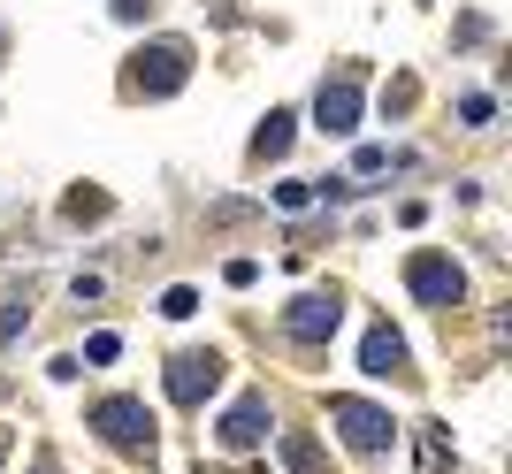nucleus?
Segmentation results:
<instances>
[{
	"label": "nucleus",
	"mask_w": 512,
	"mask_h": 474,
	"mask_svg": "<svg viewBox=\"0 0 512 474\" xmlns=\"http://www.w3.org/2000/svg\"><path fill=\"white\" fill-rule=\"evenodd\" d=\"M283 146H291V123H260V138H253L260 161H268V153H283Z\"/></svg>",
	"instance_id": "obj_10"
},
{
	"label": "nucleus",
	"mask_w": 512,
	"mask_h": 474,
	"mask_svg": "<svg viewBox=\"0 0 512 474\" xmlns=\"http://www.w3.org/2000/svg\"><path fill=\"white\" fill-rule=\"evenodd\" d=\"M314 123L329 130V138H352L360 130V77L344 69L337 85H321V100H314Z\"/></svg>",
	"instance_id": "obj_5"
},
{
	"label": "nucleus",
	"mask_w": 512,
	"mask_h": 474,
	"mask_svg": "<svg viewBox=\"0 0 512 474\" xmlns=\"http://www.w3.org/2000/svg\"><path fill=\"white\" fill-rule=\"evenodd\" d=\"M406 291H413V299H428V306H451L459 291H467V276H459L444 253H421V260L406 268Z\"/></svg>",
	"instance_id": "obj_6"
},
{
	"label": "nucleus",
	"mask_w": 512,
	"mask_h": 474,
	"mask_svg": "<svg viewBox=\"0 0 512 474\" xmlns=\"http://www.w3.org/2000/svg\"><path fill=\"white\" fill-rule=\"evenodd\" d=\"M39 474H46V467H39Z\"/></svg>",
	"instance_id": "obj_14"
},
{
	"label": "nucleus",
	"mask_w": 512,
	"mask_h": 474,
	"mask_svg": "<svg viewBox=\"0 0 512 474\" xmlns=\"http://www.w3.org/2000/svg\"><path fill=\"white\" fill-rule=\"evenodd\" d=\"M260 436H268V406H260V398H237L230 421H222V444L245 452V444H260Z\"/></svg>",
	"instance_id": "obj_8"
},
{
	"label": "nucleus",
	"mask_w": 512,
	"mask_h": 474,
	"mask_svg": "<svg viewBox=\"0 0 512 474\" xmlns=\"http://www.w3.org/2000/svg\"><path fill=\"white\" fill-rule=\"evenodd\" d=\"M115 352H123V337H107V329H100V337H92V345H85V367H107V360H115Z\"/></svg>",
	"instance_id": "obj_12"
},
{
	"label": "nucleus",
	"mask_w": 512,
	"mask_h": 474,
	"mask_svg": "<svg viewBox=\"0 0 512 474\" xmlns=\"http://www.w3.org/2000/svg\"><path fill=\"white\" fill-rule=\"evenodd\" d=\"M92 429H100L115 452H153V413H146V398H107V406L92 413Z\"/></svg>",
	"instance_id": "obj_1"
},
{
	"label": "nucleus",
	"mask_w": 512,
	"mask_h": 474,
	"mask_svg": "<svg viewBox=\"0 0 512 474\" xmlns=\"http://www.w3.org/2000/svg\"><path fill=\"white\" fill-rule=\"evenodd\" d=\"M222 390V352H176L169 360V398L176 406H207Z\"/></svg>",
	"instance_id": "obj_2"
},
{
	"label": "nucleus",
	"mask_w": 512,
	"mask_h": 474,
	"mask_svg": "<svg viewBox=\"0 0 512 474\" xmlns=\"http://www.w3.org/2000/svg\"><path fill=\"white\" fill-rule=\"evenodd\" d=\"M184 69H192V46L161 39V46H153V62H138V92H176V85H184Z\"/></svg>",
	"instance_id": "obj_7"
},
{
	"label": "nucleus",
	"mask_w": 512,
	"mask_h": 474,
	"mask_svg": "<svg viewBox=\"0 0 512 474\" xmlns=\"http://www.w3.org/2000/svg\"><path fill=\"white\" fill-rule=\"evenodd\" d=\"M398 360H406V337H398V329H367V352H360L367 375H390Z\"/></svg>",
	"instance_id": "obj_9"
},
{
	"label": "nucleus",
	"mask_w": 512,
	"mask_h": 474,
	"mask_svg": "<svg viewBox=\"0 0 512 474\" xmlns=\"http://www.w3.org/2000/svg\"><path fill=\"white\" fill-rule=\"evenodd\" d=\"M329 413H337V429L352 452H390V413L367 406V398H329Z\"/></svg>",
	"instance_id": "obj_3"
},
{
	"label": "nucleus",
	"mask_w": 512,
	"mask_h": 474,
	"mask_svg": "<svg viewBox=\"0 0 512 474\" xmlns=\"http://www.w3.org/2000/svg\"><path fill=\"white\" fill-rule=\"evenodd\" d=\"M161 314H176V322H184V314H199V291H192V283H176L169 299H161Z\"/></svg>",
	"instance_id": "obj_11"
},
{
	"label": "nucleus",
	"mask_w": 512,
	"mask_h": 474,
	"mask_svg": "<svg viewBox=\"0 0 512 474\" xmlns=\"http://www.w3.org/2000/svg\"><path fill=\"white\" fill-rule=\"evenodd\" d=\"M337 322H344V299H329V291H306V299H291V314H283V329H291L299 345L337 337Z\"/></svg>",
	"instance_id": "obj_4"
},
{
	"label": "nucleus",
	"mask_w": 512,
	"mask_h": 474,
	"mask_svg": "<svg viewBox=\"0 0 512 474\" xmlns=\"http://www.w3.org/2000/svg\"><path fill=\"white\" fill-rule=\"evenodd\" d=\"M138 8H153V0H115V16H138Z\"/></svg>",
	"instance_id": "obj_13"
}]
</instances>
